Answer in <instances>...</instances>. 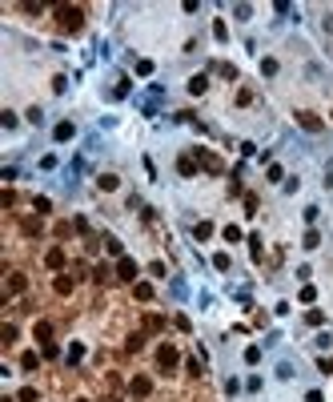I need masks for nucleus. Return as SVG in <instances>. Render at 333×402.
Instances as JSON below:
<instances>
[{
	"label": "nucleus",
	"mask_w": 333,
	"mask_h": 402,
	"mask_svg": "<svg viewBox=\"0 0 333 402\" xmlns=\"http://www.w3.org/2000/svg\"><path fill=\"white\" fill-rule=\"evenodd\" d=\"M205 89H209V77H205V72H197V77L189 81V93H193V97H201Z\"/></svg>",
	"instance_id": "13"
},
{
	"label": "nucleus",
	"mask_w": 333,
	"mask_h": 402,
	"mask_svg": "<svg viewBox=\"0 0 333 402\" xmlns=\"http://www.w3.org/2000/svg\"><path fill=\"white\" fill-rule=\"evenodd\" d=\"M261 72H265V77H277V60L265 57V60H261Z\"/></svg>",
	"instance_id": "23"
},
{
	"label": "nucleus",
	"mask_w": 333,
	"mask_h": 402,
	"mask_svg": "<svg viewBox=\"0 0 333 402\" xmlns=\"http://www.w3.org/2000/svg\"><path fill=\"white\" fill-rule=\"evenodd\" d=\"M301 245H305V249H317V245H321V233H317V230H309L305 237H301Z\"/></svg>",
	"instance_id": "18"
},
{
	"label": "nucleus",
	"mask_w": 333,
	"mask_h": 402,
	"mask_svg": "<svg viewBox=\"0 0 333 402\" xmlns=\"http://www.w3.org/2000/svg\"><path fill=\"white\" fill-rule=\"evenodd\" d=\"M317 366H321V374H333V358H317Z\"/></svg>",
	"instance_id": "33"
},
{
	"label": "nucleus",
	"mask_w": 333,
	"mask_h": 402,
	"mask_svg": "<svg viewBox=\"0 0 333 402\" xmlns=\"http://www.w3.org/2000/svg\"><path fill=\"white\" fill-rule=\"evenodd\" d=\"M225 241H241V230L237 226H225Z\"/></svg>",
	"instance_id": "31"
},
{
	"label": "nucleus",
	"mask_w": 333,
	"mask_h": 402,
	"mask_svg": "<svg viewBox=\"0 0 333 402\" xmlns=\"http://www.w3.org/2000/svg\"><path fill=\"white\" fill-rule=\"evenodd\" d=\"M64 262H68V258H64V249H60V245H53V249L45 253V266H49V270H64Z\"/></svg>",
	"instance_id": "8"
},
{
	"label": "nucleus",
	"mask_w": 333,
	"mask_h": 402,
	"mask_svg": "<svg viewBox=\"0 0 333 402\" xmlns=\"http://www.w3.org/2000/svg\"><path fill=\"white\" fill-rule=\"evenodd\" d=\"M321 28H325V32H333V12H329V16H321Z\"/></svg>",
	"instance_id": "35"
},
{
	"label": "nucleus",
	"mask_w": 333,
	"mask_h": 402,
	"mask_svg": "<svg viewBox=\"0 0 333 402\" xmlns=\"http://www.w3.org/2000/svg\"><path fill=\"white\" fill-rule=\"evenodd\" d=\"M177 169H181V177H197V157H189V153H185V157L177 161Z\"/></svg>",
	"instance_id": "11"
},
{
	"label": "nucleus",
	"mask_w": 333,
	"mask_h": 402,
	"mask_svg": "<svg viewBox=\"0 0 333 402\" xmlns=\"http://www.w3.org/2000/svg\"><path fill=\"white\" fill-rule=\"evenodd\" d=\"M80 358H85V346H80V342H72V346H68V366H76Z\"/></svg>",
	"instance_id": "19"
},
{
	"label": "nucleus",
	"mask_w": 333,
	"mask_h": 402,
	"mask_svg": "<svg viewBox=\"0 0 333 402\" xmlns=\"http://www.w3.org/2000/svg\"><path fill=\"white\" fill-rule=\"evenodd\" d=\"M305 402H325V398H321V390H309V394H305Z\"/></svg>",
	"instance_id": "34"
},
{
	"label": "nucleus",
	"mask_w": 333,
	"mask_h": 402,
	"mask_svg": "<svg viewBox=\"0 0 333 402\" xmlns=\"http://www.w3.org/2000/svg\"><path fill=\"white\" fill-rule=\"evenodd\" d=\"M213 266H217V270H229V266H233V258H229V253H217V258H213Z\"/></svg>",
	"instance_id": "27"
},
{
	"label": "nucleus",
	"mask_w": 333,
	"mask_h": 402,
	"mask_svg": "<svg viewBox=\"0 0 333 402\" xmlns=\"http://www.w3.org/2000/svg\"><path fill=\"white\" fill-rule=\"evenodd\" d=\"M249 253H253V262H261V237H257V233L249 237Z\"/></svg>",
	"instance_id": "22"
},
{
	"label": "nucleus",
	"mask_w": 333,
	"mask_h": 402,
	"mask_svg": "<svg viewBox=\"0 0 333 402\" xmlns=\"http://www.w3.org/2000/svg\"><path fill=\"white\" fill-rule=\"evenodd\" d=\"M133 298L137 302H153V286L149 282H133Z\"/></svg>",
	"instance_id": "12"
},
{
	"label": "nucleus",
	"mask_w": 333,
	"mask_h": 402,
	"mask_svg": "<svg viewBox=\"0 0 333 402\" xmlns=\"http://www.w3.org/2000/svg\"><path fill=\"white\" fill-rule=\"evenodd\" d=\"M145 330H153V334L165 330V318H161V314H145Z\"/></svg>",
	"instance_id": "17"
},
{
	"label": "nucleus",
	"mask_w": 333,
	"mask_h": 402,
	"mask_svg": "<svg viewBox=\"0 0 333 402\" xmlns=\"http://www.w3.org/2000/svg\"><path fill=\"white\" fill-rule=\"evenodd\" d=\"M213 36H217V41H229V28H225V20H213Z\"/></svg>",
	"instance_id": "24"
},
{
	"label": "nucleus",
	"mask_w": 333,
	"mask_h": 402,
	"mask_svg": "<svg viewBox=\"0 0 333 402\" xmlns=\"http://www.w3.org/2000/svg\"><path fill=\"white\" fill-rule=\"evenodd\" d=\"M105 249H109V253L116 258V262L124 258V249H120V241H116V237H105Z\"/></svg>",
	"instance_id": "20"
},
{
	"label": "nucleus",
	"mask_w": 333,
	"mask_h": 402,
	"mask_svg": "<svg viewBox=\"0 0 333 402\" xmlns=\"http://www.w3.org/2000/svg\"><path fill=\"white\" fill-rule=\"evenodd\" d=\"M24 289H28V278H24V274H8V278H4V294H8V298H12V294H24Z\"/></svg>",
	"instance_id": "6"
},
{
	"label": "nucleus",
	"mask_w": 333,
	"mask_h": 402,
	"mask_svg": "<svg viewBox=\"0 0 333 402\" xmlns=\"http://www.w3.org/2000/svg\"><path fill=\"white\" fill-rule=\"evenodd\" d=\"M116 278H120V282H137V262H133V258H120V262H116Z\"/></svg>",
	"instance_id": "7"
},
{
	"label": "nucleus",
	"mask_w": 333,
	"mask_h": 402,
	"mask_svg": "<svg viewBox=\"0 0 333 402\" xmlns=\"http://www.w3.org/2000/svg\"><path fill=\"white\" fill-rule=\"evenodd\" d=\"M193 157H197V165H205L209 173H225V161L217 157V153H209L205 145H193Z\"/></svg>",
	"instance_id": "3"
},
{
	"label": "nucleus",
	"mask_w": 333,
	"mask_h": 402,
	"mask_svg": "<svg viewBox=\"0 0 333 402\" xmlns=\"http://www.w3.org/2000/svg\"><path fill=\"white\" fill-rule=\"evenodd\" d=\"M305 322H309V326H321V322H325V314H321V310H309V314H305Z\"/></svg>",
	"instance_id": "25"
},
{
	"label": "nucleus",
	"mask_w": 333,
	"mask_h": 402,
	"mask_svg": "<svg viewBox=\"0 0 333 402\" xmlns=\"http://www.w3.org/2000/svg\"><path fill=\"white\" fill-rule=\"evenodd\" d=\"M20 366H24V370H36V366H40V354H32V350H28V354L20 358Z\"/></svg>",
	"instance_id": "21"
},
{
	"label": "nucleus",
	"mask_w": 333,
	"mask_h": 402,
	"mask_svg": "<svg viewBox=\"0 0 333 402\" xmlns=\"http://www.w3.org/2000/svg\"><path fill=\"white\" fill-rule=\"evenodd\" d=\"M32 338H36V342H53V322H45V318H40V322L32 326Z\"/></svg>",
	"instance_id": "9"
},
{
	"label": "nucleus",
	"mask_w": 333,
	"mask_h": 402,
	"mask_svg": "<svg viewBox=\"0 0 333 402\" xmlns=\"http://www.w3.org/2000/svg\"><path fill=\"white\" fill-rule=\"evenodd\" d=\"M177 362H181L177 346H173V342H161V350H157V366H161V374H173V370H177Z\"/></svg>",
	"instance_id": "2"
},
{
	"label": "nucleus",
	"mask_w": 333,
	"mask_h": 402,
	"mask_svg": "<svg viewBox=\"0 0 333 402\" xmlns=\"http://www.w3.org/2000/svg\"><path fill=\"white\" fill-rule=\"evenodd\" d=\"M193 237H197V241L213 237V222H197V226H193Z\"/></svg>",
	"instance_id": "15"
},
{
	"label": "nucleus",
	"mask_w": 333,
	"mask_h": 402,
	"mask_svg": "<svg viewBox=\"0 0 333 402\" xmlns=\"http://www.w3.org/2000/svg\"><path fill=\"white\" fill-rule=\"evenodd\" d=\"M93 278H97V282H109L112 270H109V266H97V274H93Z\"/></svg>",
	"instance_id": "30"
},
{
	"label": "nucleus",
	"mask_w": 333,
	"mask_h": 402,
	"mask_svg": "<svg viewBox=\"0 0 333 402\" xmlns=\"http://www.w3.org/2000/svg\"><path fill=\"white\" fill-rule=\"evenodd\" d=\"M53 289H56V294H72V278H68V274H56Z\"/></svg>",
	"instance_id": "16"
},
{
	"label": "nucleus",
	"mask_w": 333,
	"mask_h": 402,
	"mask_svg": "<svg viewBox=\"0 0 333 402\" xmlns=\"http://www.w3.org/2000/svg\"><path fill=\"white\" fill-rule=\"evenodd\" d=\"M16 342V326H12V322H4V346H12Z\"/></svg>",
	"instance_id": "26"
},
{
	"label": "nucleus",
	"mask_w": 333,
	"mask_h": 402,
	"mask_svg": "<svg viewBox=\"0 0 333 402\" xmlns=\"http://www.w3.org/2000/svg\"><path fill=\"white\" fill-rule=\"evenodd\" d=\"M56 24L64 32H80L85 28V8L80 4H56Z\"/></svg>",
	"instance_id": "1"
},
{
	"label": "nucleus",
	"mask_w": 333,
	"mask_h": 402,
	"mask_svg": "<svg viewBox=\"0 0 333 402\" xmlns=\"http://www.w3.org/2000/svg\"><path fill=\"white\" fill-rule=\"evenodd\" d=\"M53 137L56 141H72V137H76V125H72V121H60V125L53 129Z\"/></svg>",
	"instance_id": "10"
},
{
	"label": "nucleus",
	"mask_w": 333,
	"mask_h": 402,
	"mask_svg": "<svg viewBox=\"0 0 333 402\" xmlns=\"http://www.w3.org/2000/svg\"><path fill=\"white\" fill-rule=\"evenodd\" d=\"M141 346H145V334H133V338H129V350H133V354H137Z\"/></svg>",
	"instance_id": "32"
},
{
	"label": "nucleus",
	"mask_w": 333,
	"mask_h": 402,
	"mask_svg": "<svg viewBox=\"0 0 333 402\" xmlns=\"http://www.w3.org/2000/svg\"><path fill=\"white\" fill-rule=\"evenodd\" d=\"M72 402H89V398H72Z\"/></svg>",
	"instance_id": "36"
},
{
	"label": "nucleus",
	"mask_w": 333,
	"mask_h": 402,
	"mask_svg": "<svg viewBox=\"0 0 333 402\" xmlns=\"http://www.w3.org/2000/svg\"><path fill=\"white\" fill-rule=\"evenodd\" d=\"M20 402H40V394H36L32 386H24V390H20Z\"/></svg>",
	"instance_id": "28"
},
{
	"label": "nucleus",
	"mask_w": 333,
	"mask_h": 402,
	"mask_svg": "<svg viewBox=\"0 0 333 402\" xmlns=\"http://www.w3.org/2000/svg\"><path fill=\"white\" fill-rule=\"evenodd\" d=\"M97 185H101L105 193H112V189L120 185V177H116V173H101V177H97Z\"/></svg>",
	"instance_id": "14"
},
{
	"label": "nucleus",
	"mask_w": 333,
	"mask_h": 402,
	"mask_svg": "<svg viewBox=\"0 0 333 402\" xmlns=\"http://www.w3.org/2000/svg\"><path fill=\"white\" fill-rule=\"evenodd\" d=\"M153 72V60H137V77H149Z\"/></svg>",
	"instance_id": "29"
},
{
	"label": "nucleus",
	"mask_w": 333,
	"mask_h": 402,
	"mask_svg": "<svg viewBox=\"0 0 333 402\" xmlns=\"http://www.w3.org/2000/svg\"><path fill=\"white\" fill-rule=\"evenodd\" d=\"M297 125H301V129H305V133H321V117L317 113H309V109H297Z\"/></svg>",
	"instance_id": "5"
},
{
	"label": "nucleus",
	"mask_w": 333,
	"mask_h": 402,
	"mask_svg": "<svg viewBox=\"0 0 333 402\" xmlns=\"http://www.w3.org/2000/svg\"><path fill=\"white\" fill-rule=\"evenodd\" d=\"M129 394H133V398H149V394H153V378H149V374H137V378L129 382Z\"/></svg>",
	"instance_id": "4"
}]
</instances>
